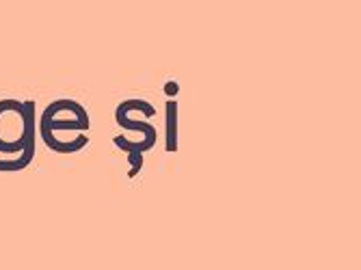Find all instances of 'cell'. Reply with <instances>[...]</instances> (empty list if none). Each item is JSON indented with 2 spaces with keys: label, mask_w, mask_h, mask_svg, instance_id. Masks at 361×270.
Masks as SVG:
<instances>
[{
  "label": "cell",
  "mask_w": 361,
  "mask_h": 270,
  "mask_svg": "<svg viewBox=\"0 0 361 270\" xmlns=\"http://www.w3.org/2000/svg\"><path fill=\"white\" fill-rule=\"evenodd\" d=\"M167 117H165V125H167V149L176 152L178 145V102L176 99H169L167 106Z\"/></svg>",
  "instance_id": "cell-4"
},
{
  "label": "cell",
  "mask_w": 361,
  "mask_h": 270,
  "mask_svg": "<svg viewBox=\"0 0 361 270\" xmlns=\"http://www.w3.org/2000/svg\"><path fill=\"white\" fill-rule=\"evenodd\" d=\"M115 121L128 132V134H139L137 139H133V137H126V134H117V137L113 139V143H115V147H119L121 152H126L128 154V158H130V164H135V168L130 171V176H135L137 171H139V166H141V156L145 154V152H149L154 145H156V139H158V134H156V128L149 123V121H139V119H135V117H130L126 111H121L119 106H117V111H115Z\"/></svg>",
  "instance_id": "cell-3"
},
{
  "label": "cell",
  "mask_w": 361,
  "mask_h": 270,
  "mask_svg": "<svg viewBox=\"0 0 361 270\" xmlns=\"http://www.w3.org/2000/svg\"><path fill=\"white\" fill-rule=\"evenodd\" d=\"M35 102L0 99V152L22 154L35 143Z\"/></svg>",
  "instance_id": "cell-2"
},
{
  "label": "cell",
  "mask_w": 361,
  "mask_h": 270,
  "mask_svg": "<svg viewBox=\"0 0 361 270\" xmlns=\"http://www.w3.org/2000/svg\"><path fill=\"white\" fill-rule=\"evenodd\" d=\"M89 113L76 99H54L39 119V134L54 154H76L87 143Z\"/></svg>",
  "instance_id": "cell-1"
}]
</instances>
